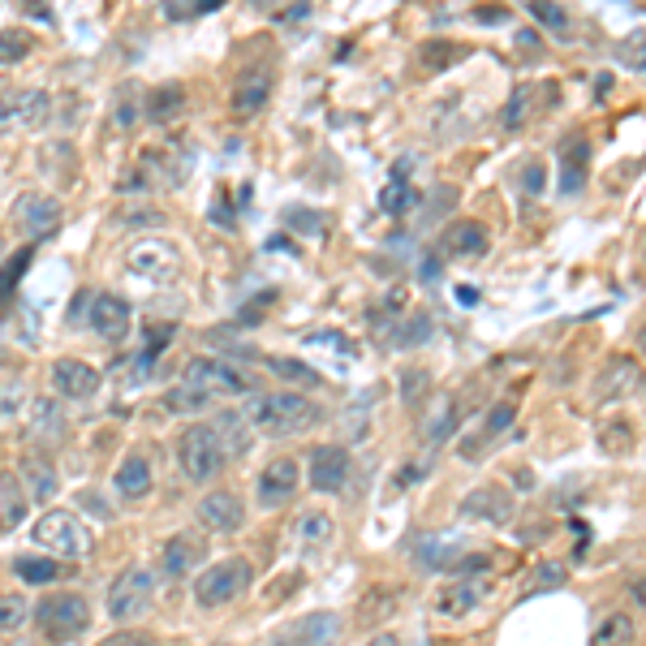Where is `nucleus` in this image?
I'll return each mask as SVG.
<instances>
[{
	"mask_svg": "<svg viewBox=\"0 0 646 646\" xmlns=\"http://www.w3.org/2000/svg\"><path fill=\"white\" fill-rule=\"evenodd\" d=\"M225 461H229V452L220 445V436H216V427H207V423H190L181 436H177V466H181V475L190 479V483H216L220 475H225Z\"/></svg>",
	"mask_w": 646,
	"mask_h": 646,
	"instance_id": "2",
	"label": "nucleus"
},
{
	"mask_svg": "<svg viewBox=\"0 0 646 646\" xmlns=\"http://www.w3.org/2000/svg\"><path fill=\"white\" fill-rule=\"evenodd\" d=\"M22 405H27V388H22V379L0 384V423L18 418V409H22Z\"/></svg>",
	"mask_w": 646,
	"mask_h": 646,
	"instance_id": "47",
	"label": "nucleus"
},
{
	"mask_svg": "<svg viewBox=\"0 0 646 646\" xmlns=\"http://www.w3.org/2000/svg\"><path fill=\"white\" fill-rule=\"evenodd\" d=\"M125 268L129 277L147 284H168L181 268V254L168 238H138V242L125 250Z\"/></svg>",
	"mask_w": 646,
	"mask_h": 646,
	"instance_id": "7",
	"label": "nucleus"
},
{
	"mask_svg": "<svg viewBox=\"0 0 646 646\" xmlns=\"http://www.w3.org/2000/svg\"><path fill=\"white\" fill-rule=\"evenodd\" d=\"M113 487H117L122 500H147L152 487H156V475H152L147 452H125L122 466H117V475H113Z\"/></svg>",
	"mask_w": 646,
	"mask_h": 646,
	"instance_id": "22",
	"label": "nucleus"
},
{
	"mask_svg": "<svg viewBox=\"0 0 646 646\" xmlns=\"http://www.w3.org/2000/svg\"><path fill=\"white\" fill-rule=\"evenodd\" d=\"M402 397L405 402H414V397H423V393H427V371H405L402 375Z\"/></svg>",
	"mask_w": 646,
	"mask_h": 646,
	"instance_id": "54",
	"label": "nucleus"
},
{
	"mask_svg": "<svg viewBox=\"0 0 646 646\" xmlns=\"http://www.w3.org/2000/svg\"><path fill=\"white\" fill-rule=\"evenodd\" d=\"M457 573L461 577H479V569H491V556L487 552H470V556H457Z\"/></svg>",
	"mask_w": 646,
	"mask_h": 646,
	"instance_id": "53",
	"label": "nucleus"
},
{
	"mask_svg": "<svg viewBox=\"0 0 646 646\" xmlns=\"http://www.w3.org/2000/svg\"><path fill=\"white\" fill-rule=\"evenodd\" d=\"M427 336V315H409L402 327V345H409V341H423Z\"/></svg>",
	"mask_w": 646,
	"mask_h": 646,
	"instance_id": "57",
	"label": "nucleus"
},
{
	"mask_svg": "<svg viewBox=\"0 0 646 646\" xmlns=\"http://www.w3.org/2000/svg\"><path fill=\"white\" fill-rule=\"evenodd\" d=\"M31 52V40L22 31H0V61H22Z\"/></svg>",
	"mask_w": 646,
	"mask_h": 646,
	"instance_id": "51",
	"label": "nucleus"
},
{
	"mask_svg": "<svg viewBox=\"0 0 646 646\" xmlns=\"http://www.w3.org/2000/svg\"><path fill=\"white\" fill-rule=\"evenodd\" d=\"M220 0H177V4H164V18L168 22H186V18H202V13H216Z\"/></svg>",
	"mask_w": 646,
	"mask_h": 646,
	"instance_id": "45",
	"label": "nucleus"
},
{
	"mask_svg": "<svg viewBox=\"0 0 646 646\" xmlns=\"http://www.w3.org/2000/svg\"><path fill=\"white\" fill-rule=\"evenodd\" d=\"M82 320L95 327V336H104L108 345H122L125 336H129V306H125L117 293H91V306H86V315Z\"/></svg>",
	"mask_w": 646,
	"mask_h": 646,
	"instance_id": "14",
	"label": "nucleus"
},
{
	"mask_svg": "<svg viewBox=\"0 0 646 646\" xmlns=\"http://www.w3.org/2000/svg\"><path fill=\"white\" fill-rule=\"evenodd\" d=\"M0 500H4V513H0V525H4V530L27 518V491H22V483H18L13 475H0Z\"/></svg>",
	"mask_w": 646,
	"mask_h": 646,
	"instance_id": "38",
	"label": "nucleus"
},
{
	"mask_svg": "<svg viewBox=\"0 0 646 646\" xmlns=\"http://www.w3.org/2000/svg\"><path fill=\"white\" fill-rule=\"evenodd\" d=\"M52 117V95L40 86H22V91H4L0 95V125L4 129H40Z\"/></svg>",
	"mask_w": 646,
	"mask_h": 646,
	"instance_id": "8",
	"label": "nucleus"
},
{
	"mask_svg": "<svg viewBox=\"0 0 646 646\" xmlns=\"http://www.w3.org/2000/svg\"><path fill=\"white\" fill-rule=\"evenodd\" d=\"M513 414H518V409H513V402H500V405H496V409L487 414L483 436H479V440H496L500 431H509V427H513ZM479 440H470V445H466V457H475V448H479Z\"/></svg>",
	"mask_w": 646,
	"mask_h": 646,
	"instance_id": "43",
	"label": "nucleus"
},
{
	"mask_svg": "<svg viewBox=\"0 0 646 646\" xmlns=\"http://www.w3.org/2000/svg\"><path fill=\"white\" fill-rule=\"evenodd\" d=\"M152 600H156V577H152V569L129 565V569H122V573L113 577V586H108V616H113L117 625H134V621H143V616L152 612Z\"/></svg>",
	"mask_w": 646,
	"mask_h": 646,
	"instance_id": "6",
	"label": "nucleus"
},
{
	"mask_svg": "<svg viewBox=\"0 0 646 646\" xmlns=\"http://www.w3.org/2000/svg\"><path fill=\"white\" fill-rule=\"evenodd\" d=\"M440 250H445L448 259H479V254L491 250V233H487L479 220H457V225L445 229Z\"/></svg>",
	"mask_w": 646,
	"mask_h": 646,
	"instance_id": "21",
	"label": "nucleus"
},
{
	"mask_svg": "<svg viewBox=\"0 0 646 646\" xmlns=\"http://www.w3.org/2000/svg\"><path fill=\"white\" fill-rule=\"evenodd\" d=\"M216 405V393H207V388H195V384H173L168 393H164V409L168 414H177V418H199Z\"/></svg>",
	"mask_w": 646,
	"mask_h": 646,
	"instance_id": "26",
	"label": "nucleus"
},
{
	"mask_svg": "<svg viewBox=\"0 0 646 646\" xmlns=\"http://www.w3.org/2000/svg\"><path fill=\"white\" fill-rule=\"evenodd\" d=\"M414 556L423 569H448L457 565V543L452 539H418L414 543Z\"/></svg>",
	"mask_w": 646,
	"mask_h": 646,
	"instance_id": "36",
	"label": "nucleus"
},
{
	"mask_svg": "<svg viewBox=\"0 0 646 646\" xmlns=\"http://www.w3.org/2000/svg\"><path fill=\"white\" fill-rule=\"evenodd\" d=\"M569 569L556 565V561H548V565H539V573H534V582H530V591L534 595H543V591H556V586H565Z\"/></svg>",
	"mask_w": 646,
	"mask_h": 646,
	"instance_id": "49",
	"label": "nucleus"
},
{
	"mask_svg": "<svg viewBox=\"0 0 646 646\" xmlns=\"http://www.w3.org/2000/svg\"><path fill=\"white\" fill-rule=\"evenodd\" d=\"M634 638H638V625L629 612H607L591 629V646H634Z\"/></svg>",
	"mask_w": 646,
	"mask_h": 646,
	"instance_id": "29",
	"label": "nucleus"
},
{
	"mask_svg": "<svg viewBox=\"0 0 646 646\" xmlns=\"http://www.w3.org/2000/svg\"><path fill=\"white\" fill-rule=\"evenodd\" d=\"M366 646H402V638H397V634H375Z\"/></svg>",
	"mask_w": 646,
	"mask_h": 646,
	"instance_id": "59",
	"label": "nucleus"
},
{
	"mask_svg": "<svg viewBox=\"0 0 646 646\" xmlns=\"http://www.w3.org/2000/svg\"><path fill=\"white\" fill-rule=\"evenodd\" d=\"M246 418L263 436H298L323 423V409L302 393H254L246 405Z\"/></svg>",
	"mask_w": 646,
	"mask_h": 646,
	"instance_id": "1",
	"label": "nucleus"
},
{
	"mask_svg": "<svg viewBox=\"0 0 646 646\" xmlns=\"http://www.w3.org/2000/svg\"><path fill=\"white\" fill-rule=\"evenodd\" d=\"M31 621V604L22 595H0V634H18Z\"/></svg>",
	"mask_w": 646,
	"mask_h": 646,
	"instance_id": "44",
	"label": "nucleus"
},
{
	"mask_svg": "<svg viewBox=\"0 0 646 646\" xmlns=\"http://www.w3.org/2000/svg\"><path fill=\"white\" fill-rule=\"evenodd\" d=\"M298 487H302L298 461H293V457H272V461L259 470V479H254V496H259L263 509H281V504H289V500L298 496Z\"/></svg>",
	"mask_w": 646,
	"mask_h": 646,
	"instance_id": "10",
	"label": "nucleus"
},
{
	"mask_svg": "<svg viewBox=\"0 0 646 646\" xmlns=\"http://www.w3.org/2000/svg\"><path fill=\"white\" fill-rule=\"evenodd\" d=\"M525 9H530V18H539V22L548 27V31H556V35H565V31H569V13L561 9V4H543V0H530Z\"/></svg>",
	"mask_w": 646,
	"mask_h": 646,
	"instance_id": "46",
	"label": "nucleus"
},
{
	"mask_svg": "<svg viewBox=\"0 0 646 646\" xmlns=\"http://www.w3.org/2000/svg\"><path fill=\"white\" fill-rule=\"evenodd\" d=\"M336 634H341V616L336 612H315V616L293 621L272 646H327Z\"/></svg>",
	"mask_w": 646,
	"mask_h": 646,
	"instance_id": "19",
	"label": "nucleus"
},
{
	"mask_svg": "<svg viewBox=\"0 0 646 646\" xmlns=\"http://www.w3.org/2000/svg\"><path fill=\"white\" fill-rule=\"evenodd\" d=\"M138 122V95H134V86H122V95H117V108H113V125H129Z\"/></svg>",
	"mask_w": 646,
	"mask_h": 646,
	"instance_id": "50",
	"label": "nucleus"
},
{
	"mask_svg": "<svg viewBox=\"0 0 646 646\" xmlns=\"http://www.w3.org/2000/svg\"><path fill=\"white\" fill-rule=\"evenodd\" d=\"M202 556H207V543H202V534L195 530H181V534H173L168 543H164V556L160 565L168 577H186L190 569L202 565Z\"/></svg>",
	"mask_w": 646,
	"mask_h": 646,
	"instance_id": "20",
	"label": "nucleus"
},
{
	"mask_svg": "<svg viewBox=\"0 0 646 646\" xmlns=\"http://www.w3.org/2000/svg\"><path fill=\"white\" fill-rule=\"evenodd\" d=\"M100 371L91 363H82V358H56L52 363V393L61 397V402H91L95 393H100Z\"/></svg>",
	"mask_w": 646,
	"mask_h": 646,
	"instance_id": "13",
	"label": "nucleus"
},
{
	"mask_svg": "<svg viewBox=\"0 0 646 646\" xmlns=\"http://www.w3.org/2000/svg\"><path fill=\"white\" fill-rule=\"evenodd\" d=\"M452 431H457V405H452V402H440V409H436V414H431V418L423 423V436H427L431 445H445Z\"/></svg>",
	"mask_w": 646,
	"mask_h": 646,
	"instance_id": "42",
	"label": "nucleus"
},
{
	"mask_svg": "<svg viewBox=\"0 0 646 646\" xmlns=\"http://www.w3.org/2000/svg\"><path fill=\"white\" fill-rule=\"evenodd\" d=\"M31 431H35V436H48V440L65 431L61 397H35V402H31Z\"/></svg>",
	"mask_w": 646,
	"mask_h": 646,
	"instance_id": "32",
	"label": "nucleus"
},
{
	"mask_svg": "<svg viewBox=\"0 0 646 646\" xmlns=\"http://www.w3.org/2000/svg\"><path fill=\"white\" fill-rule=\"evenodd\" d=\"M298 539L306 543V548H320L332 539V518L323 513V509H306L302 518H298Z\"/></svg>",
	"mask_w": 646,
	"mask_h": 646,
	"instance_id": "40",
	"label": "nucleus"
},
{
	"mask_svg": "<svg viewBox=\"0 0 646 646\" xmlns=\"http://www.w3.org/2000/svg\"><path fill=\"white\" fill-rule=\"evenodd\" d=\"M600 448H604V452H612V457L629 452V448H634V423H629L625 414L604 418V423H600Z\"/></svg>",
	"mask_w": 646,
	"mask_h": 646,
	"instance_id": "34",
	"label": "nucleus"
},
{
	"mask_svg": "<svg viewBox=\"0 0 646 646\" xmlns=\"http://www.w3.org/2000/svg\"><path fill=\"white\" fill-rule=\"evenodd\" d=\"M621 65L625 70H634V74H646V35H629V40L621 43Z\"/></svg>",
	"mask_w": 646,
	"mask_h": 646,
	"instance_id": "48",
	"label": "nucleus"
},
{
	"mask_svg": "<svg viewBox=\"0 0 646 646\" xmlns=\"http://www.w3.org/2000/svg\"><path fill=\"white\" fill-rule=\"evenodd\" d=\"M638 384H643V366L634 363L629 354H616V358H607L604 375H600V397H604V402H612V397H629Z\"/></svg>",
	"mask_w": 646,
	"mask_h": 646,
	"instance_id": "24",
	"label": "nucleus"
},
{
	"mask_svg": "<svg viewBox=\"0 0 646 646\" xmlns=\"http://www.w3.org/2000/svg\"><path fill=\"white\" fill-rule=\"evenodd\" d=\"M393 612H397V591H393V586H371V591H363V600H358L354 621H358L363 629H375V625H384Z\"/></svg>",
	"mask_w": 646,
	"mask_h": 646,
	"instance_id": "27",
	"label": "nucleus"
},
{
	"mask_svg": "<svg viewBox=\"0 0 646 646\" xmlns=\"http://www.w3.org/2000/svg\"><path fill=\"white\" fill-rule=\"evenodd\" d=\"M18 483L27 491V500L48 504V500L61 491V475H56V466H52L43 452H27V457L18 461Z\"/></svg>",
	"mask_w": 646,
	"mask_h": 646,
	"instance_id": "18",
	"label": "nucleus"
},
{
	"mask_svg": "<svg viewBox=\"0 0 646 646\" xmlns=\"http://www.w3.org/2000/svg\"><path fill=\"white\" fill-rule=\"evenodd\" d=\"M263 366H268L277 379H284V384H298V388H320L323 384V375L315 371V366L293 363V358H263Z\"/></svg>",
	"mask_w": 646,
	"mask_h": 646,
	"instance_id": "35",
	"label": "nucleus"
},
{
	"mask_svg": "<svg viewBox=\"0 0 646 646\" xmlns=\"http://www.w3.org/2000/svg\"><path fill=\"white\" fill-rule=\"evenodd\" d=\"M199 525L207 534H238L246 525V504L238 491L216 487L199 500Z\"/></svg>",
	"mask_w": 646,
	"mask_h": 646,
	"instance_id": "12",
	"label": "nucleus"
},
{
	"mask_svg": "<svg viewBox=\"0 0 646 646\" xmlns=\"http://www.w3.org/2000/svg\"><path fill=\"white\" fill-rule=\"evenodd\" d=\"M35 625H40V634L48 643H79L82 634L91 629V604L82 600L79 591H52L35 604Z\"/></svg>",
	"mask_w": 646,
	"mask_h": 646,
	"instance_id": "3",
	"label": "nucleus"
},
{
	"mask_svg": "<svg viewBox=\"0 0 646 646\" xmlns=\"http://www.w3.org/2000/svg\"><path fill=\"white\" fill-rule=\"evenodd\" d=\"M475 22H483V27H500V22H509V9H475Z\"/></svg>",
	"mask_w": 646,
	"mask_h": 646,
	"instance_id": "58",
	"label": "nucleus"
},
{
	"mask_svg": "<svg viewBox=\"0 0 646 646\" xmlns=\"http://www.w3.org/2000/svg\"><path fill=\"white\" fill-rule=\"evenodd\" d=\"M530 113H534V86H518V91L509 95L500 122H504V129H522V125L530 122Z\"/></svg>",
	"mask_w": 646,
	"mask_h": 646,
	"instance_id": "41",
	"label": "nucleus"
},
{
	"mask_svg": "<svg viewBox=\"0 0 646 646\" xmlns=\"http://www.w3.org/2000/svg\"><path fill=\"white\" fill-rule=\"evenodd\" d=\"M181 104H186V86H181V82H164V86H156V91L143 100V108H147L152 122H173V117L181 113Z\"/></svg>",
	"mask_w": 646,
	"mask_h": 646,
	"instance_id": "30",
	"label": "nucleus"
},
{
	"mask_svg": "<svg viewBox=\"0 0 646 646\" xmlns=\"http://www.w3.org/2000/svg\"><path fill=\"white\" fill-rule=\"evenodd\" d=\"M31 539L40 552L61 556V561H82L91 552V534H86L79 513H70V509H48L43 518H35Z\"/></svg>",
	"mask_w": 646,
	"mask_h": 646,
	"instance_id": "4",
	"label": "nucleus"
},
{
	"mask_svg": "<svg viewBox=\"0 0 646 646\" xmlns=\"http://www.w3.org/2000/svg\"><path fill=\"white\" fill-rule=\"evenodd\" d=\"M643 354H646V327H643Z\"/></svg>",
	"mask_w": 646,
	"mask_h": 646,
	"instance_id": "62",
	"label": "nucleus"
},
{
	"mask_svg": "<svg viewBox=\"0 0 646 646\" xmlns=\"http://www.w3.org/2000/svg\"><path fill=\"white\" fill-rule=\"evenodd\" d=\"M513 483H522L518 491H534V487H530L534 483V475H530V470H518V475H513Z\"/></svg>",
	"mask_w": 646,
	"mask_h": 646,
	"instance_id": "60",
	"label": "nucleus"
},
{
	"mask_svg": "<svg viewBox=\"0 0 646 646\" xmlns=\"http://www.w3.org/2000/svg\"><path fill=\"white\" fill-rule=\"evenodd\" d=\"M100 646H156L147 634H134V629H122V634H113V638H104Z\"/></svg>",
	"mask_w": 646,
	"mask_h": 646,
	"instance_id": "56",
	"label": "nucleus"
},
{
	"mask_svg": "<svg viewBox=\"0 0 646 646\" xmlns=\"http://www.w3.org/2000/svg\"><path fill=\"white\" fill-rule=\"evenodd\" d=\"M173 332H177L173 323H152V327H147V358H156V354H160L164 345L173 341Z\"/></svg>",
	"mask_w": 646,
	"mask_h": 646,
	"instance_id": "52",
	"label": "nucleus"
},
{
	"mask_svg": "<svg viewBox=\"0 0 646 646\" xmlns=\"http://www.w3.org/2000/svg\"><path fill=\"white\" fill-rule=\"evenodd\" d=\"M31 259H35V246H18L4 263H0V302H9L13 293H18V284H22V272L31 268Z\"/></svg>",
	"mask_w": 646,
	"mask_h": 646,
	"instance_id": "33",
	"label": "nucleus"
},
{
	"mask_svg": "<svg viewBox=\"0 0 646 646\" xmlns=\"http://www.w3.org/2000/svg\"><path fill=\"white\" fill-rule=\"evenodd\" d=\"M268 95H272V74L268 70H250V74H242L238 91H233V113L254 117L259 108H268Z\"/></svg>",
	"mask_w": 646,
	"mask_h": 646,
	"instance_id": "25",
	"label": "nucleus"
},
{
	"mask_svg": "<svg viewBox=\"0 0 646 646\" xmlns=\"http://www.w3.org/2000/svg\"><path fill=\"white\" fill-rule=\"evenodd\" d=\"M466 52L457 48V43H448V40H427L423 48H418V70L431 79V74H445L452 61H461Z\"/></svg>",
	"mask_w": 646,
	"mask_h": 646,
	"instance_id": "31",
	"label": "nucleus"
},
{
	"mask_svg": "<svg viewBox=\"0 0 646 646\" xmlns=\"http://www.w3.org/2000/svg\"><path fill=\"white\" fill-rule=\"evenodd\" d=\"M13 569H18V577H22V582H31V586H48V582H56V577H61V565H56L52 556H18Z\"/></svg>",
	"mask_w": 646,
	"mask_h": 646,
	"instance_id": "39",
	"label": "nucleus"
},
{
	"mask_svg": "<svg viewBox=\"0 0 646 646\" xmlns=\"http://www.w3.org/2000/svg\"><path fill=\"white\" fill-rule=\"evenodd\" d=\"M586 168H591V143L586 134H569L561 143V190L577 195L586 186Z\"/></svg>",
	"mask_w": 646,
	"mask_h": 646,
	"instance_id": "23",
	"label": "nucleus"
},
{
	"mask_svg": "<svg viewBox=\"0 0 646 646\" xmlns=\"http://www.w3.org/2000/svg\"><path fill=\"white\" fill-rule=\"evenodd\" d=\"M216 436H220V445H225L229 457H246V452H250V418L238 414V409H220Z\"/></svg>",
	"mask_w": 646,
	"mask_h": 646,
	"instance_id": "28",
	"label": "nucleus"
},
{
	"mask_svg": "<svg viewBox=\"0 0 646 646\" xmlns=\"http://www.w3.org/2000/svg\"><path fill=\"white\" fill-rule=\"evenodd\" d=\"M181 384H195V388H207V393H254V384L246 379L238 366H229L225 358H195V363H186V375H181Z\"/></svg>",
	"mask_w": 646,
	"mask_h": 646,
	"instance_id": "9",
	"label": "nucleus"
},
{
	"mask_svg": "<svg viewBox=\"0 0 646 646\" xmlns=\"http://www.w3.org/2000/svg\"><path fill=\"white\" fill-rule=\"evenodd\" d=\"M250 565L242 556H225V561H211L199 569L195 577V604L199 607H225L233 604L242 591H250Z\"/></svg>",
	"mask_w": 646,
	"mask_h": 646,
	"instance_id": "5",
	"label": "nucleus"
},
{
	"mask_svg": "<svg viewBox=\"0 0 646 646\" xmlns=\"http://www.w3.org/2000/svg\"><path fill=\"white\" fill-rule=\"evenodd\" d=\"M306 475H311V487L323 491V496H336L345 479H350V452L341 445H320L311 448V461H306Z\"/></svg>",
	"mask_w": 646,
	"mask_h": 646,
	"instance_id": "17",
	"label": "nucleus"
},
{
	"mask_svg": "<svg viewBox=\"0 0 646 646\" xmlns=\"http://www.w3.org/2000/svg\"><path fill=\"white\" fill-rule=\"evenodd\" d=\"M418 207V190L405 181V177H393L384 190H379V211H388V216H405V211H414Z\"/></svg>",
	"mask_w": 646,
	"mask_h": 646,
	"instance_id": "37",
	"label": "nucleus"
},
{
	"mask_svg": "<svg viewBox=\"0 0 646 646\" xmlns=\"http://www.w3.org/2000/svg\"><path fill=\"white\" fill-rule=\"evenodd\" d=\"M4 646H35V643H22V638H13V643H4Z\"/></svg>",
	"mask_w": 646,
	"mask_h": 646,
	"instance_id": "61",
	"label": "nucleus"
},
{
	"mask_svg": "<svg viewBox=\"0 0 646 646\" xmlns=\"http://www.w3.org/2000/svg\"><path fill=\"white\" fill-rule=\"evenodd\" d=\"M543 177H548V168H543V164H525V173H522V190H525V195H539V190L548 186Z\"/></svg>",
	"mask_w": 646,
	"mask_h": 646,
	"instance_id": "55",
	"label": "nucleus"
},
{
	"mask_svg": "<svg viewBox=\"0 0 646 646\" xmlns=\"http://www.w3.org/2000/svg\"><path fill=\"white\" fill-rule=\"evenodd\" d=\"M461 522H487V525H509L513 522V496L509 487H475L461 500Z\"/></svg>",
	"mask_w": 646,
	"mask_h": 646,
	"instance_id": "15",
	"label": "nucleus"
},
{
	"mask_svg": "<svg viewBox=\"0 0 646 646\" xmlns=\"http://www.w3.org/2000/svg\"><path fill=\"white\" fill-rule=\"evenodd\" d=\"M487 595H491V582H487V577H457V582H448L445 591L436 595V616H445V621H466L475 607L483 604Z\"/></svg>",
	"mask_w": 646,
	"mask_h": 646,
	"instance_id": "16",
	"label": "nucleus"
},
{
	"mask_svg": "<svg viewBox=\"0 0 646 646\" xmlns=\"http://www.w3.org/2000/svg\"><path fill=\"white\" fill-rule=\"evenodd\" d=\"M13 225L27 242H43L48 233L61 229V202L52 195H22L13 202Z\"/></svg>",
	"mask_w": 646,
	"mask_h": 646,
	"instance_id": "11",
	"label": "nucleus"
}]
</instances>
